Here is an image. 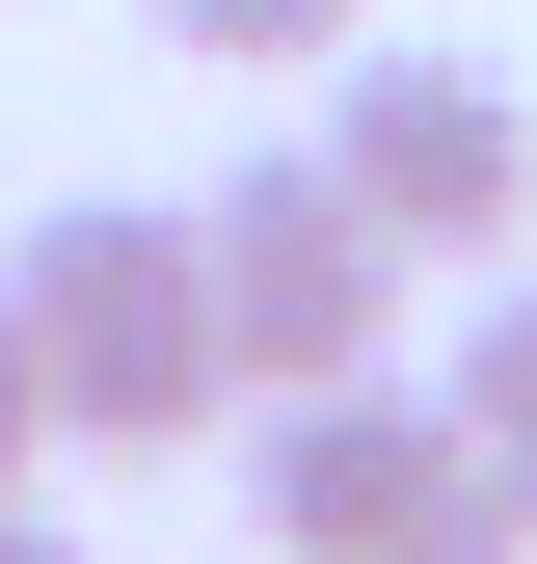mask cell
<instances>
[{"instance_id": "obj_1", "label": "cell", "mask_w": 537, "mask_h": 564, "mask_svg": "<svg viewBox=\"0 0 537 564\" xmlns=\"http://www.w3.org/2000/svg\"><path fill=\"white\" fill-rule=\"evenodd\" d=\"M0 269H28V349H54V431H81V457H188V431L242 403L216 216H162V188H81V216H28Z\"/></svg>"}, {"instance_id": "obj_2", "label": "cell", "mask_w": 537, "mask_h": 564, "mask_svg": "<svg viewBox=\"0 0 537 564\" xmlns=\"http://www.w3.org/2000/svg\"><path fill=\"white\" fill-rule=\"evenodd\" d=\"M242 511H268V564H430L457 511H484V431H457V377H296V403H242Z\"/></svg>"}, {"instance_id": "obj_3", "label": "cell", "mask_w": 537, "mask_h": 564, "mask_svg": "<svg viewBox=\"0 0 537 564\" xmlns=\"http://www.w3.org/2000/svg\"><path fill=\"white\" fill-rule=\"evenodd\" d=\"M188 216H216V323H242V403H296V377H376L403 349V216L350 162H242V188H188Z\"/></svg>"}, {"instance_id": "obj_4", "label": "cell", "mask_w": 537, "mask_h": 564, "mask_svg": "<svg viewBox=\"0 0 537 564\" xmlns=\"http://www.w3.org/2000/svg\"><path fill=\"white\" fill-rule=\"evenodd\" d=\"M322 162H350L376 188V216H403V269H511L537 242V108L484 82V54H322Z\"/></svg>"}, {"instance_id": "obj_5", "label": "cell", "mask_w": 537, "mask_h": 564, "mask_svg": "<svg viewBox=\"0 0 537 564\" xmlns=\"http://www.w3.org/2000/svg\"><path fill=\"white\" fill-rule=\"evenodd\" d=\"M457 431H484V457L537 484V242L484 269V323H457Z\"/></svg>"}, {"instance_id": "obj_6", "label": "cell", "mask_w": 537, "mask_h": 564, "mask_svg": "<svg viewBox=\"0 0 537 564\" xmlns=\"http://www.w3.org/2000/svg\"><path fill=\"white\" fill-rule=\"evenodd\" d=\"M376 0H162V54H242V82H322Z\"/></svg>"}, {"instance_id": "obj_7", "label": "cell", "mask_w": 537, "mask_h": 564, "mask_svg": "<svg viewBox=\"0 0 537 564\" xmlns=\"http://www.w3.org/2000/svg\"><path fill=\"white\" fill-rule=\"evenodd\" d=\"M28 457H81V431H54V349H28V269H0V484H28Z\"/></svg>"}, {"instance_id": "obj_8", "label": "cell", "mask_w": 537, "mask_h": 564, "mask_svg": "<svg viewBox=\"0 0 537 564\" xmlns=\"http://www.w3.org/2000/svg\"><path fill=\"white\" fill-rule=\"evenodd\" d=\"M0 564H81V538H54V511H28V484H0Z\"/></svg>"}]
</instances>
